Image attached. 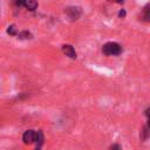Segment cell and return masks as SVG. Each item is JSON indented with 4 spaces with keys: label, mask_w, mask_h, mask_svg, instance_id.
Listing matches in <instances>:
<instances>
[{
    "label": "cell",
    "mask_w": 150,
    "mask_h": 150,
    "mask_svg": "<svg viewBox=\"0 0 150 150\" xmlns=\"http://www.w3.org/2000/svg\"><path fill=\"white\" fill-rule=\"evenodd\" d=\"M102 52L108 56H116L122 53V47L116 42H107L103 45Z\"/></svg>",
    "instance_id": "6da1fadb"
},
{
    "label": "cell",
    "mask_w": 150,
    "mask_h": 150,
    "mask_svg": "<svg viewBox=\"0 0 150 150\" xmlns=\"http://www.w3.org/2000/svg\"><path fill=\"white\" fill-rule=\"evenodd\" d=\"M64 12L68 15V18L70 20H73V21L77 20L80 18V15H81V8L80 7H68V8H66Z\"/></svg>",
    "instance_id": "7a4b0ae2"
},
{
    "label": "cell",
    "mask_w": 150,
    "mask_h": 150,
    "mask_svg": "<svg viewBox=\"0 0 150 150\" xmlns=\"http://www.w3.org/2000/svg\"><path fill=\"white\" fill-rule=\"evenodd\" d=\"M35 134H36V131H34V130H27V131H25L23 135H22L23 143L25 144H32V143H34V141H35Z\"/></svg>",
    "instance_id": "3957f363"
},
{
    "label": "cell",
    "mask_w": 150,
    "mask_h": 150,
    "mask_svg": "<svg viewBox=\"0 0 150 150\" xmlns=\"http://www.w3.org/2000/svg\"><path fill=\"white\" fill-rule=\"evenodd\" d=\"M62 52L66 54V56L70 57V59H76V52L73 48L71 45H63L62 46Z\"/></svg>",
    "instance_id": "277c9868"
},
{
    "label": "cell",
    "mask_w": 150,
    "mask_h": 150,
    "mask_svg": "<svg viewBox=\"0 0 150 150\" xmlns=\"http://www.w3.org/2000/svg\"><path fill=\"white\" fill-rule=\"evenodd\" d=\"M22 5L29 11H34L38 8V1L36 0H22Z\"/></svg>",
    "instance_id": "5b68a950"
},
{
    "label": "cell",
    "mask_w": 150,
    "mask_h": 150,
    "mask_svg": "<svg viewBox=\"0 0 150 150\" xmlns=\"http://www.w3.org/2000/svg\"><path fill=\"white\" fill-rule=\"evenodd\" d=\"M34 143L36 144V148H38V149H40V148L42 146V144H43V134H42V131H41V130L36 131Z\"/></svg>",
    "instance_id": "8992f818"
},
{
    "label": "cell",
    "mask_w": 150,
    "mask_h": 150,
    "mask_svg": "<svg viewBox=\"0 0 150 150\" xmlns=\"http://www.w3.org/2000/svg\"><path fill=\"white\" fill-rule=\"evenodd\" d=\"M148 137H149V125L146 124L143 127V129L141 131V138H142V141H146Z\"/></svg>",
    "instance_id": "52a82bcc"
},
{
    "label": "cell",
    "mask_w": 150,
    "mask_h": 150,
    "mask_svg": "<svg viewBox=\"0 0 150 150\" xmlns=\"http://www.w3.org/2000/svg\"><path fill=\"white\" fill-rule=\"evenodd\" d=\"M142 19L144 20V21H149L150 20V13H149V5H146L145 7H144V9H143V13H142Z\"/></svg>",
    "instance_id": "ba28073f"
},
{
    "label": "cell",
    "mask_w": 150,
    "mask_h": 150,
    "mask_svg": "<svg viewBox=\"0 0 150 150\" xmlns=\"http://www.w3.org/2000/svg\"><path fill=\"white\" fill-rule=\"evenodd\" d=\"M16 36H18L19 39H21V40H23V39H32V38H33V35H32L29 32H27V30H23V32L18 33Z\"/></svg>",
    "instance_id": "9c48e42d"
},
{
    "label": "cell",
    "mask_w": 150,
    "mask_h": 150,
    "mask_svg": "<svg viewBox=\"0 0 150 150\" xmlns=\"http://www.w3.org/2000/svg\"><path fill=\"white\" fill-rule=\"evenodd\" d=\"M7 33H8L9 35H16V34H18L16 26H15V25H11V26H8V28H7Z\"/></svg>",
    "instance_id": "30bf717a"
},
{
    "label": "cell",
    "mask_w": 150,
    "mask_h": 150,
    "mask_svg": "<svg viewBox=\"0 0 150 150\" xmlns=\"http://www.w3.org/2000/svg\"><path fill=\"white\" fill-rule=\"evenodd\" d=\"M118 16H120V18H124V16H125V11H124V9H121L120 13H118Z\"/></svg>",
    "instance_id": "8fae6325"
},
{
    "label": "cell",
    "mask_w": 150,
    "mask_h": 150,
    "mask_svg": "<svg viewBox=\"0 0 150 150\" xmlns=\"http://www.w3.org/2000/svg\"><path fill=\"white\" fill-rule=\"evenodd\" d=\"M108 1H112V2H117V4H123V0H108Z\"/></svg>",
    "instance_id": "7c38bea8"
},
{
    "label": "cell",
    "mask_w": 150,
    "mask_h": 150,
    "mask_svg": "<svg viewBox=\"0 0 150 150\" xmlns=\"http://www.w3.org/2000/svg\"><path fill=\"white\" fill-rule=\"evenodd\" d=\"M110 148H111V149H121V146H120V145H111Z\"/></svg>",
    "instance_id": "4fadbf2b"
}]
</instances>
